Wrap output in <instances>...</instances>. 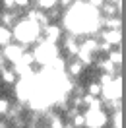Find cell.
<instances>
[{
  "label": "cell",
  "instance_id": "6da1fadb",
  "mask_svg": "<svg viewBox=\"0 0 126 128\" xmlns=\"http://www.w3.org/2000/svg\"><path fill=\"white\" fill-rule=\"evenodd\" d=\"M14 41L20 43V45H24V47H35L37 43L43 41V27L39 24H35L31 20H27V18H22L16 25H14Z\"/></svg>",
  "mask_w": 126,
  "mask_h": 128
},
{
  "label": "cell",
  "instance_id": "7a4b0ae2",
  "mask_svg": "<svg viewBox=\"0 0 126 128\" xmlns=\"http://www.w3.org/2000/svg\"><path fill=\"white\" fill-rule=\"evenodd\" d=\"M29 48L27 47H24V45H20V43H10L8 47H4L2 48V54H4V58H6V62L10 64V66H14L16 62H20V58L27 52Z\"/></svg>",
  "mask_w": 126,
  "mask_h": 128
},
{
  "label": "cell",
  "instance_id": "3957f363",
  "mask_svg": "<svg viewBox=\"0 0 126 128\" xmlns=\"http://www.w3.org/2000/svg\"><path fill=\"white\" fill-rule=\"evenodd\" d=\"M18 82H20V76L16 74V70H14L10 64L6 66V68H2V70H0V84H2V86L14 88Z\"/></svg>",
  "mask_w": 126,
  "mask_h": 128
},
{
  "label": "cell",
  "instance_id": "277c9868",
  "mask_svg": "<svg viewBox=\"0 0 126 128\" xmlns=\"http://www.w3.org/2000/svg\"><path fill=\"white\" fill-rule=\"evenodd\" d=\"M43 39L48 43H56L60 39V27L56 24H48L47 27H43Z\"/></svg>",
  "mask_w": 126,
  "mask_h": 128
},
{
  "label": "cell",
  "instance_id": "5b68a950",
  "mask_svg": "<svg viewBox=\"0 0 126 128\" xmlns=\"http://www.w3.org/2000/svg\"><path fill=\"white\" fill-rule=\"evenodd\" d=\"M10 43H14V33H12V29L0 25V48L8 47Z\"/></svg>",
  "mask_w": 126,
  "mask_h": 128
},
{
  "label": "cell",
  "instance_id": "8992f818",
  "mask_svg": "<svg viewBox=\"0 0 126 128\" xmlns=\"http://www.w3.org/2000/svg\"><path fill=\"white\" fill-rule=\"evenodd\" d=\"M12 97L8 95H0V118H6V114L10 112V109H12Z\"/></svg>",
  "mask_w": 126,
  "mask_h": 128
},
{
  "label": "cell",
  "instance_id": "52a82bcc",
  "mask_svg": "<svg viewBox=\"0 0 126 128\" xmlns=\"http://www.w3.org/2000/svg\"><path fill=\"white\" fill-rule=\"evenodd\" d=\"M0 6H2V10L4 12H14L16 8V0H0Z\"/></svg>",
  "mask_w": 126,
  "mask_h": 128
},
{
  "label": "cell",
  "instance_id": "ba28073f",
  "mask_svg": "<svg viewBox=\"0 0 126 128\" xmlns=\"http://www.w3.org/2000/svg\"><path fill=\"white\" fill-rule=\"evenodd\" d=\"M33 4V0H16V8L22 10V12H25V10H29Z\"/></svg>",
  "mask_w": 126,
  "mask_h": 128
},
{
  "label": "cell",
  "instance_id": "9c48e42d",
  "mask_svg": "<svg viewBox=\"0 0 126 128\" xmlns=\"http://www.w3.org/2000/svg\"><path fill=\"white\" fill-rule=\"evenodd\" d=\"M68 2H70V0H60V4H62V8L66 6V4H68Z\"/></svg>",
  "mask_w": 126,
  "mask_h": 128
}]
</instances>
